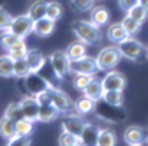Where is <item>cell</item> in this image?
<instances>
[{"label":"cell","mask_w":148,"mask_h":146,"mask_svg":"<svg viewBox=\"0 0 148 146\" xmlns=\"http://www.w3.org/2000/svg\"><path fill=\"white\" fill-rule=\"evenodd\" d=\"M139 4V0H118V5L123 9V11H131L134 5Z\"/></svg>","instance_id":"60d3db41"},{"label":"cell","mask_w":148,"mask_h":146,"mask_svg":"<svg viewBox=\"0 0 148 146\" xmlns=\"http://www.w3.org/2000/svg\"><path fill=\"white\" fill-rule=\"evenodd\" d=\"M146 55H148V48H146Z\"/></svg>","instance_id":"ee69618b"},{"label":"cell","mask_w":148,"mask_h":146,"mask_svg":"<svg viewBox=\"0 0 148 146\" xmlns=\"http://www.w3.org/2000/svg\"><path fill=\"white\" fill-rule=\"evenodd\" d=\"M123 141L129 144V146H138V144H143L146 141V130L143 127H138V125H131L127 127L125 132H123Z\"/></svg>","instance_id":"30bf717a"},{"label":"cell","mask_w":148,"mask_h":146,"mask_svg":"<svg viewBox=\"0 0 148 146\" xmlns=\"http://www.w3.org/2000/svg\"><path fill=\"white\" fill-rule=\"evenodd\" d=\"M53 30H55V21L49 20L48 16L34 21V32H35V35H39V37H48V35L53 33Z\"/></svg>","instance_id":"5bb4252c"},{"label":"cell","mask_w":148,"mask_h":146,"mask_svg":"<svg viewBox=\"0 0 148 146\" xmlns=\"http://www.w3.org/2000/svg\"><path fill=\"white\" fill-rule=\"evenodd\" d=\"M0 76L2 78H11L14 76V60L7 55H0Z\"/></svg>","instance_id":"d4e9b609"},{"label":"cell","mask_w":148,"mask_h":146,"mask_svg":"<svg viewBox=\"0 0 148 146\" xmlns=\"http://www.w3.org/2000/svg\"><path fill=\"white\" fill-rule=\"evenodd\" d=\"M138 146H141V144H138Z\"/></svg>","instance_id":"bcb514c9"},{"label":"cell","mask_w":148,"mask_h":146,"mask_svg":"<svg viewBox=\"0 0 148 146\" xmlns=\"http://www.w3.org/2000/svg\"><path fill=\"white\" fill-rule=\"evenodd\" d=\"M20 106H21V111L25 115V118L32 120V121H37L39 118V102L34 95H28V97H23L20 100Z\"/></svg>","instance_id":"8fae6325"},{"label":"cell","mask_w":148,"mask_h":146,"mask_svg":"<svg viewBox=\"0 0 148 146\" xmlns=\"http://www.w3.org/2000/svg\"><path fill=\"white\" fill-rule=\"evenodd\" d=\"M18 41H20V39H18L12 32H9V30H4V33L0 35V46H2V49H7V51H9Z\"/></svg>","instance_id":"e575fe53"},{"label":"cell","mask_w":148,"mask_h":146,"mask_svg":"<svg viewBox=\"0 0 148 146\" xmlns=\"http://www.w3.org/2000/svg\"><path fill=\"white\" fill-rule=\"evenodd\" d=\"M74 146H79V144H74Z\"/></svg>","instance_id":"f6af8a7d"},{"label":"cell","mask_w":148,"mask_h":146,"mask_svg":"<svg viewBox=\"0 0 148 146\" xmlns=\"http://www.w3.org/2000/svg\"><path fill=\"white\" fill-rule=\"evenodd\" d=\"M116 48L120 51V57L129 58V60H139L145 55V51H146V48L134 37H127L125 41L118 42Z\"/></svg>","instance_id":"3957f363"},{"label":"cell","mask_w":148,"mask_h":146,"mask_svg":"<svg viewBox=\"0 0 148 146\" xmlns=\"http://www.w3.org/2000/svg\"><path fill=\"white\" fill-rule=\"evenodd\" d=\"M25 86H27V92L34 97L46 93L48 90L51 88V83L48 79H44L42 76H39L37 72H30V74L25 78Z\"/></svg>","instance_id":"8992f818"},{"label":"cell","mask_w":148,"mask_h":146,"mask_svg":"<svg viewBox=\"0 0 148 146\" xmlns=\"http://www.w3.org/2000/svg\"><path fill=\"white\" fill-rule=\"evenodd\" d=\"M65 53H67V57H69L71 60L83 58V57H86V44L81 42V41H76V42H72V44L67 46Z\"/></svg>","instance_id":"ffe728a7"},{"label":"cell","mask_w":148,"mask_h":146,"mask_svg":"<svg viewBox=\"0 0 148 146\" xmlns=\"http://www.w3.org/2000/svg\"><path fill=\"white\" fill-rule=\"evenodd\" d=\"M104 107H106V113H99L101 116H104V118L109 120V121H122V118H123L122 107L109 106V104H106V102H104Z\"/></svg>","instance_id":"83f0119b"},{"label":"cell","mask_w":148,"mask_h":146,"mask_svg":"<svg viewBox=\"0 0 148 146\" xmlns=\"http://www.w3.org/2000/svg\"><path fill=\"white\" fill-rule=\"evenodd\" d=\"M9 32H12L18 39H25L34 32V20L28 14L12 16V21L9 25Z\"/></svg>","instance_id":"277c9868"},{"label":"cell","mask_w":148,"mask_h":146,"mask_svg":"<svg viewBox=\"0 0 148 146\" xmlns=\"http://www.w3.org/2000/svg\"><path fill=\"white\" fill-rule=\"evenodd\" d=\"M101 83H102V88H104V92L106 90H122L125 88V76L122 74V72H118V70H108L106 72V76L101 79Z\"/></svg>","instance_id":"9c48e42d"},{"label":"cell","mask_w":148,"mask_h":146,"mask_svg":"<svg viewBox=\"0 0 148 146\" xmlns=\"http://www.w3.org/2000/svg\"><path fill=\"white\" fill-rule=\"evenodd\" d=\"M58 144L60 146H74V144H79V137L74 136L67 130H62L60 137H58Z\"/></svg>","instance_id":"d590c367"},{"label":"cell","mask_w":148,"mask_h":146,"mask_svg":"<svg viewBox=\"0 0 148 146\" xmlns=\"http://www.w3.org/2000/svg\"><path fill=\"white\" fill-rule=\"evenodd\" d=\"M120 23L123 25V28H125V32H127L129 35L138 33V30H139V27H141V23H139V21H136L134 18H131L129 14H125V18H123Z\"/></svg>","instance_id":"836d02e7"},{"label":"cell","mask_w":148,"mask_h":146,"mask_svg":"<svg viewBox=\"0 0 148 146\" xmlns=\"http://www.w3.org/2000/svg\"><path fill=\"white\" fill-rule=\"evenodd\" d=\"M34 132V121L28 118H23L20 121H16V134L21 137H30V134Z\"/></svg>","instance_id":"f1b7e54d"},{"label":"cell","mask_w":148,"mask_h":146,"mask_svg":"<svg viewBox=\"0 0 148 146\" xmlns=\"http://www.w3.org/2000/svg\"><path fill=\"white\" fill-rule=\"evenodd\" d=\"M28 51H30V49H28V46L25 44V39H20L7 53H9V57H11L12 60H23V58H27Z\"/></svg>","instance_id":"7402d4cb"},{"label":"cell","mask_w":148,"mask_h":146,"mask_svg":"<svg viewBox=\"0 0 148 146\" xmlns=\"http://www.w3.org/2000/svg\"><path fill=\"white\" fill-rule=\"evenodd\" d=\"M30 74V67L27 63V60H14V78H20V79H25L27 76Z\"/></svg>","instance_id":"1f68e13d"},{"label":"cell","mask_w":148,"mask_h":146,"mask_svg":"<svg viewBox=\"0 0 148 146\" xmlns=\"http://www.w3.org/2000/svg\"><path fill=\"white\" fill-rule=\"evenodd\" d=\"M60 115V111L55 107L51 102H46V104H39V118L37 121H53L57 120V116Z\"/></svg>","instance_id":"e0dca14e"},{"label":"cell","mask_w":148,"mask_h":146,"mask_svg":"<svg viewBox=\"0 0 148 146\" xmlns=\"http://www.w3.org/2000/svg\"><path fill=\"white\" fill-rule=\"evenodd\" d=\"M127 37H131V35L125 32V28H123L122 23H111V25L108 27V39H109L111 42L118 44V42L125 41Z\"/></svg>","instance_id":"9a60e30c"},{"label":"cell","mask_w":148,"mask_h":146,"mask_svg":"<svg viewBox=\"0 0 148 146\" xmlns=\"http://www.w3.org/2000/svg\"><path fill=\"white\" fill-rule=\"evenodd\" d=\"M62 12H64V9H62L60 2H55V0H53V2H48V5H46V16L49 18V20H53V21L60 20Z\"/></svg>","instance_id":"4dcf8cb0"},{"label":"cell","mask_w":148,"mask_h":146,"mask_svg":"<svg viewBox=\"0 0 148 146\" xmlns=\"http://www.w3.org/2000/svg\"><path fill=\"white\" fill-rule=\"evenodd\" d=\"M92 79H94V76H92V74H74V81H72V85H74V88L83 90Z\"/></svg>","instance_id":"8d00e7d4"},{"label":"cell","mask_w":148,"mask_h":146,"mask_svg":"<svg viewBox=\"0 0 148 146\" xmlns=\"http://www.w3.org/2000/svg\"><path fill=\"white\" fill-rule=\"evenodd\" d=\"M90 21L94 23L95 27H102V25H106L109 21V12L106 11V7L99 5L95 9H92V20Z\"/></svg>","instance_id":"484cf974"},{"label":"cell","mask_w":148,"mask_h":146,"mask_svg":"<svg viewBox=\"0 0 148 146\" xmlns=\"http://www.w3.org/2000/svg\"><path fill=\"white\" fill-rule=\"evenodd\" d=\"M11 21H12V16L5 11V9H2L0 7V30H9V25H11Z\"/></svg>","instance_id":"74e56055"},{"label":"cell","mask_w":148,"mask_h":146,"mask_svg":"<svg viewBox=\"0 0 148 146\" xmlns=\"http://www.w3.org/2000/svg\"><path fill=\"white\" fill-rule=\"evenodd\" d=\"M46 5H48V2H44V0H35V2L28 7L27 14L32 18L34 21H37V20H41V18L46 16Z\"/></svg>","instance_id":"cb8c5ba5"},{"label":"cell","mask_w":148,"mask_h":146,"mask_svg":"<svg viewBox=\"0 0 148 146\" xmlns=\"http://www.w3.org/2000/svg\"><path fill=\"white\" fill-rule=\"evenodd\" d=\"M127 14L131 16V18H134L136 21H139V23H143L146 18H148V7H145V5H141V4H138V5H134L131 11H127Z\"/></svg>","instance_id":"d6a6232c"},{"label":"cell","mask_w":148,"mask_h":146,"mask_svg":"<svg viewBox=\"0 0 148 146\" xmlns=\"http://www.w3.org/2000/svg\"><path fill=\"white\" fill-rule=\"evenodd\" d=\"M85 120L76 113V115H71V116H67L64 121H62V130H67V132H71V134H74V136H78L79 137V134H81V130H83V127H85Z\"/></svg>","instance_id":"4fadbf2b"},{"label":"cell","mask_w":148,"mask_h":146,"mask_svg":"<svg viewBox=\"0 0 148 146\" xmlns=\"http://www.w3.org/2000/svg\"><path fill=\"white\" fill-rule=\"evenodd\" d=\"M72 32L78 37V41H81L85 44H95L101 39L99 27H95L92 21H85V20L74 21L72 23Z\"/></svg>","instance_id":"6da1fadb"},{"label":"cell","mask_w":148,"mask_h":146,"mask_svg":"<svg viewBox=\"0 0 148 146\" xmlns=\"http://www.w3.org/2000/svg\"><path fill=\"white\" fill-rule=\"evenodd\" d=\"M97 70H99V67L95 63V58H92V57L71 60V72H74V74H92L94 76Z\"/></svg>","instance_id":"ba28073f"},{"label":"cell","mask_w":148,"mask_h":146,"mask_svg":"<svg viewBox=\"0 0 148 146\" xmlns=\"http://www.w3.org/2000/svg\"><path fill=\"white\" fill-rule=\"evenodd\" d=\"M139 4L145 5V7H148V0H139Z\"/></svg>","instance_id":"b9f144b4"},{"label":"cell","mask_w":148,"mask_h":146,"mask_svg":"<svg viewBox=\"0 0 148 146\" xmlns=\"http://www.w3.org/2000/svg\"><path fill=\"white\" fill-rule=\"evenodd\" d=\"M97 146H116V136L109 129H99Z\"/></svg>","instance_id":"4316f807"},{"label":"cell","mask_w":148,"mask_h":146,"mask_svg":"<svg viewBox=\"0 0 148 146\" xmlns=\"http://www.w3.org/2000/svg\"><path fill=\"white\" fill-rule=\"evenodd\" d=\"M5 146H30V137H21V136H16L11 141H7Z\"/></svg>","instance_id":"ab89813d"},{"label":"cell","mask_w":148,"mask_h":146,"mask_svg":"<svg viewBox=\"0 0 148 146\" xmlns=\"http://www.w3.org/2000/svg\"><path fill=\"white\" fill-rule=\"evenodd\" d=\"M25 60H27V63L30 67V72H39L44 67V63H46L44 55L39 53V51H28V55H27Z\"/></svg>","instance_id":"d6986e66"},{"label":"cell","mask_w":148,"mask_h":146,"mask_svg":"<svg viewBox=\"0 0 148 146\" xmlns=\"http://www.w3.org/2000/svg\"><path fill=\"white\" fill-rule=\"evenodd\" d=\"M0 136H2L5 141H11L12 137H16V121L7 118V116H2L0 120Z\"/></svg>","instance_id":"ac0fdd59"},{"label":"cell","mask_w":148,"mask_h":146,"mask_svg":"<svg viewBox=\"0 0 148 146\" xmlns=\"http://www.w3.org/2000/svg\"><path fill=\"white\" fill-rule=\"evenodd\" d=\"M48 97H49V102L58 109L60 113H69L71 109L74 107V104H72V100L69 99V95H65L60 88H49L48 90Z\"/></svg>","instance_id":"52a82bcc"},{"label":"cell","mask_w":148,"mask_h":146,"mask_svg":"<svg viewBox=\"0 0 148 146\" xmlns=\"http://www.w3.org/2000/svg\"><path fill=\"white\" fill-rule=\"evenodd\" d=\"M102 93H104V88H102V83L97 81V79H92L85 88H83V95L92 99V100H101L102 99Z\"/></svg>","instance_id":"2e32d148"},{"label":"cell","mask_w":148,"mask_h":146,"mask_svg":"<svg viewBox=\"0 0 148 146\" xmlns=\"http://www.w3.org/2000/svg\"><path fill=\"white\" fill-rule=\"evenodd\" d=\"M99 129L94 123H85L83 130L79 134V146H97Z\"/></svg>","instance_id":"7c38bea8"},{"label":"cell","mask_w":148,"mask_h":146,"mask_svg":"<svg viewBox=\"0 0 148 146\" xmlns=\"http://www.w3.org/2000/svg\"><path fill=\"white\" fill-rule=\"evenodd\" d=\"M49 63L58 79H64V76L71 72V58L67 57L65 51H53L49 55Z\"/></svg>","instance_id":"5b68a950"},{"label":"cell","mask_w":148,"mask_h":146,"mask_svg":"<svg viewBox=\"0 0 148 146\" xmlns=\"http://www.w3.org/2000/svg\"><path fill=\"white\" fill-rule=\"evenodd\" d=\"M118 62H120V51L115 46H106V48H102L99 51V55L95 57V63H97L99 70H104V72L115 69Z\"/></svg>","instance_id":"7a4b0ae2"},{"label":"cell","mask_w":148,"mask_h":146,"mask_svg":"<svg viewBox=\"0 0 148 146\" xmlns=\"http://www.w3.org/2000/svg\"><path fill=\"white\" fill-rule=\"evenodd\" d=\"M72 5L78 11H90L94 7V0H72Z\"/></svg>","instance_id":"f35d334b"},{"label":"cell","mask_w":148,"mask_h":146,"mask_svg":"<svg viewBox=\"0 0 148 146\" xmlns=\"http://www.w3.org/2000/svg\"><path fill=\"white\" fill-rule=\"evenodd\" d=\"M4 116H7V118H11V120H14V121H20V120H23L25 118V115H23V111H21V106H20V102H12V104H9L7 107H5V113H4Z\"/></svg>","instance_id":"f546056e"},{"label":"cell","mask_w":148,"mask_h":146,"mask_svg":"<svg viewBox=\"0 0 148 146\" xmlns=\"http://www.w3.org/2000/svg\"><path fill=\"white\" fill-rule=\"evenodd\" d=\"M74 109H76V113L78 115H88V113H92L95 109V100H92V99H88V97H81V99H78L76 102H74Z\"/></svg>","instance_id":"603a6c76"},{"label":"cell","mask_w":148,"mask_h":146,"mask_svg":"<svg viewBox=\"0 0 148 146\" xmlns=\"http://www.w3.org/2000/svg\"><path fill=\"white\" fill-rule=\"evenodd\" d=\"M146 141H148V130H146Z\"/></svg>","instance_id":"7bdbcfd3"},{"label":"cell","mask_w":148,"mask_h":146,"mask_svg":"<svg viewBox=\"0 0 148 146\" xmlns=\"http://www.w3.org/2000/svg\"><path fill=\"white\" fill-rule=\"evenodd\" d=\"M102 102L109 104V106H115V107H122L123 106V95L120 90H106L102 93Z\"/></svg>","instance_id":"44dd1931"}]
</instances>
